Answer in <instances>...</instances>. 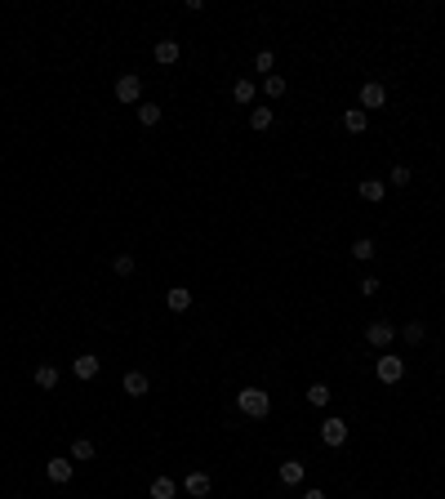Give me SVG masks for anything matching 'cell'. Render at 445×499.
<instances>
[{"mask_svg":"<svg viewBox=\"0 0 445 499\" xmlns=\"http://www.w3.org/2000/svg\"><path fill=\"white\" fill-rule=\"evenodd\" d=\"M174 495H178L174 477H151V499H174Z\"/></svg>","mask_w":445,"mask_h":499,"instance_id":"obj_19","label":"cell"},{"mask_svg":"<svg viewBox=\"0 0 445 499\" xmlns=\"http://www.w3.org/2000/svg\"><path fill=\"white\" fill-rule=\"evenodd\" d=\"M307 401H312V406H329V383H307Z\"/></svg>","mask_w":445,"mask_h":499,"instance_id":"obj_21","label":"cell"},{"mask_svg":"<svg viewBox=\"0 0 445 499\" xmlns=\"http://www.w3.org/2000/svg\"><path fill=\"white\" fill-rule=\"evenodd\" d=\"M321 441H325V446H329V450H334V446H343V441H347V419H338V415H329L325 423H321Z\"/></svg>","mask_w":445,"mask_h":499,"instance_id":"obj_5","label":"cell"},{"mask_svg":"<svg viewBox=\"0 0 445 499\" xmlns=\"http://www.w3.org/2000/svg\"><path fill=\"white\" fill-rule=\"evenodd\" d=\"M378 286H383L378 277H361V281H356V290H361L365 299H374V295H378Z\"/></svg>","mask_w":445,"mask_h":499,"instance_id":"obj_29","label":"cell"},{"mask_svg":"<svg viewBox=\"0 0 445 499\" xmlns=\"http://www.w3.org/2000/svg\"><path fill=\"white\" fill-rule=\"evenodd\" d=\"M410 165H392V169H387V183H392V187H405V183H410Z\"/></svg>","mask_w":445,"mask_h":499,"instance_id":"obj_25","label":"cell"},{"mask_svg":"<svg viewBox=\"0 0 445 499\" xmlns=\"http://www.w3.org/2000/svg\"><path fill=\"white\" fill-rule=\"evenodd\" d=\"M236 406H241V415L245 419H268L272 415V392H263V388H241L236 392Z\"/></svg>","mask_w":445,"mask_h":499,"instance_id":"obj_1","label":"cell"},{"mask_svg":"<svg viewBox=\"0 0 445 499\" xmlns=\"http://www.w3.org/2000/svg\"><path fill=\"white\" fill-rule=\"evenodd\" d=\"M116 103H143V76L138 72H120L116 76Z\"/></svg>","mask_w":445,"mask_h":499,"instance_id":"obj_2","label":"cell"},{"mask_svg":"<svg viewBox=\"0 0 445 499\" xmlns=\"http://www.w3.org/2000/svg\"><path fill=\"white\" fill-rule=\"evenodd\" d=\"M374 374H378V383H387V388H392V383L405 379V361H401V357H378V361H374Z\"/></svg>","mask_w":445,"mask_h":499,"instance_id":"obj_3","label":"cell"},{"mask_svg":"<svg viewBox=\"0 0 445 499\" xmlns=\"http://www.w3.org/2000/svg\"><path fill=\"white\" fill-rule=\"evenodd\" d=\"M356 192H361L365 205H378L387 196V178H361V187H356Z\"/></svg>","mask_w":445,"mask_h":499,"instance_id":"obj_11","label":"cell"},{"mask_svg":"<svg viewBox=\"0 0 445 499\" xmlns=\"http://www.w3.org/2000/svg\"><path fill=\"white\" fill-rule=\"evenodd\" d=\"M138 120H143L147 129H151V125H160V107H156V103H138Z\"/></svg>","mask_w":445,"mask_h":499,"instance_id":"obj_23","label":"cell"},{"mask_svg":"<svg viewBox=\"0 0 445 499\" xmlns=\"http://www.w3.org/2000/svg\"><path fill=\"white\" fill-rule=\"evenodd\" d=\"M272 125H276V112L272 107H254L250 112V129L254 134H263V129H272Z\"/></svg>","mask_w":445,"mask_h":499,"instance_id":"obj_18","label":"cell"},{"mask_svg":"<svg viewBox=\"0 0 445 499\" xmlns=\"http://www.w3.org/2000/svg\"><path fill=\"white\" fill-rule=\"evenodd\" d=\"M396 335H401V330H396L392 321H370V326H365V343H370V348H387Z\"/></svg>","mask_w":445,"mask_h":499,"instance_id":"obj_4","label":"cell"},{"mask_svg":"<svg viewBox=\"0 0 445 499\" xmlns=\"http://www.w3.org/2000/svg\"><path fill=\"white\" fill-rule=\"evenodd\" d=\"M303 499H329V495L321 491V486H307V491H303Z\"/></svg>","mask_w":445,"mask_h":499,"instance_id":"obj_30","label":"cell"},{"mask_svg":"<svg viewBox=\"0 0 445 499\" xmlns=\"http://www.w3.org/2000/svg\"><path fill=\"white\" fill-rule=\"evenodd\" d=\"M72 473H76L72 455H58V459H50V464H45V477H50L54 486H67V482H72Z\"/></svg>","mask_w":445,"mask_h":499,"instance_id":"obj_6","label":"cell"},{"mask_svg":"<svg viewBox=\"0 0 445 499\" xmlns=\"http://www.w3.org/2000/svg\"><path fill=\"white\" fill-rule=\"evenodd\" d=\"M272 67H276V54H272V50H259V59H254V72H268V76H272Z\"/></svg>","mask_w":445,"mask_h":499,"instance_id":"obj_28","label":"cell"},{"mask_svg":"<svg viewBox=\"0 0 445 499\" xmlns=\"http://www.w3.org/2000/svg\"><path fill=\"white\" fill-rule=\"evenodd\" d=\"M120 388H125V397H147V392H151V379H147V374L143 370H129L125 374V379H120Z\"/></svg>","mask_w":445,"mask_h":499,"instance_id":"obj_9","label":"cell"},{"mask_svg":"<svg viewBox=\"0 0 445 499\" xmlns=\"http://www.w3.org/2000/svg\"><path fill=\"white\" fill-rule=\"evenodd\" d=\"M387 103V85L383 81H365L361 85V112H374V107H383Z\"/></svg>","mask_w":445,"mask_h":499,"instance_id":"obj_7","label":"cell"},{"mask_svg":"<svg viewBox=\"0 0 445 499\" xmlns=\"http://www.w3.org/2000/svg\"><path fill=\"white\" fill-rule=\"evenodd\" d=\"M98 370H102V361H98V357H94V352H80V357H76V361H72V374H76V379H80V383L98 379Z\"/></svg>","mask_w":445,"mask_h":499,"instance_id":"obj_8","label":"cell"},{"mask_svg":"<svg viewBox=\"0 0 445 499\" xmlns=\"http://www.w3.org/2000/svg\"><path fill=\"white\" fill-rule=\"evenodd\" d=\"M94 455H98V446H94L89 437H76L72 441V464H89Z\"/></svg>","mask_w":445,"mask_h":499,"instance_id":"obj_17","label":"cell"},{"mask_svg":"<svg viewBox=\"0 0 445 499\" xmlns=\"http://www.w3.org/2000/svg\"><path fill=\"white\" fill-rule=\"evenodd\" d=\"M210 486H214L210 473H187V477H183V491L192 495V499H205V495H210Z\"/></svg>","mask_w":445,"mask_h":499,"instance_id":"obj_13","label":"cell"},{"mask_svg":"<svg viewBox=\"0 0 445 499\" xmlns=\"http://www.w3.org/2000/svg\"><path fill=\"white\" fill-rule=\"evenodd\" d=\"M374 254H378V246H374V241H370V237H356V241H352V259H361V263H370V259H374Z\"/></svg>","mask_w":445,"mask_h":499,"instance_id":"obj_20","label":"cell"},{"mask_svg":"<svg viewBox=\"0 0 445 499\" xmlns=\"http://www.w3.org/2000/svg\"><path fill=\"white\" fill-rule=\"evenodd\" d=\"M365 125H370V112H361V107H347L343 112V129H347V134H365Z\"/></svg>","mask_w":445,"mask_h":499,"instance_id":"obj_15","label":"cell"},{"mask_svg":"<svg viewBox=\"0 0 445 499\" xmlns=\"http://www.w3.org/2000/svg\"><path fill=\"white\" fill-rule=\"evenodd\" d=\"M165 304H169V312H187V308H192V290H187V286H174L165 295Z\"/></svg>","mask_w":445,"mask_h":499,"instance_id":"obj_16","label":"cell"},{"mask_svg":"<svg viewBox=\"0 0 445 499\" xmlns=\"http://www.w3.org/2000/svg\"><path fill=\"white\" fill-rule=\"evenodd\" d=\"M111 272H116V277H134V254H116V259H111Z\"/></svg>","mask_w":445,"mask_h":499,"instance_id":"obj_24","label":"cell"},{"mask_svg":"<svg viewBox=\"0 0 445 499\" xmlns=\"http://www.w3.org/2000/svg\"><path fill=\"white\" fill-rule=\"evenodd\" d=\"M276 477H281V486H303V477H307V468H303L299 459H285V464L276 468Z\"/></svg>","mask_w":445,"mask_h":499,"instance_id":"obj_12","label":"cell"},{"mask_svg":"<svg viewBox=\"0 0 445 499\" xmlns=\"http://www.w3.org/2000/svg\"><path fill=\"white\" fill-rule=\"evenodd\" d=\"M32 379H36V388L54 392V388H58V379H63V374H58V365H50V361H45V365H36V374H32Z\"/></svg>","mask_w":445,"mask_h":499,"instance_id":"obj_14","label":"cell"},{"mask_svg":"<svg viewBox=\"0 0 445 499\" xmlns=\"http://www.w3.org/2000/svg\"><path fill=\"white\" fill-rule=\"evenodd\" d=\"M405 343H423V339H428V330H423V321H405Z\"/></svg>","mask_w":445,"mask_h":499,"instance_id":"obj_27","label":"cell"},{"mask_svg":"<svg viewBox=\"0 0 445 499\" xmlns=\"http://www.w3.org/2000/svg\"><path fill=\"white\" fill-rule=\"evenodd\" d=\"M178 54H183V45H178V41H156V45H151V59H156L160 67H174Z\"/></svg>","mask_w":445,"mask_h":499,"instance_id":"obj_10","label":"cell"},{"mask_svg":"<svg viewBox=\"0 0 445 499\" xmlns=\"http://www.w3.org/2000/svg\"><path fill=\"white\" fill-rule=\"evenodd\" d=\"M254 94H259V89H254V81H236V85H232V98H236V103H245V107L254 103Z\"/></svg>","mask_w":445,"mask_h":499,"instance_id":"obj_22","label":"cell"},{"mask_svg":"<svg viewBox=\"0 0 445 499\" xmlns=\"http://www.w3.org/2000/svg\"><path fill=\"white\" fill-rule=\"evenodd\" d=\"M263 94H268V98H281V94H285V76H276V72H272V76L263 81Z\"/></svg>","mask_w":445,"mask_h":499,"instance_id":"obj_26","label":"cell"}]
</instances>
